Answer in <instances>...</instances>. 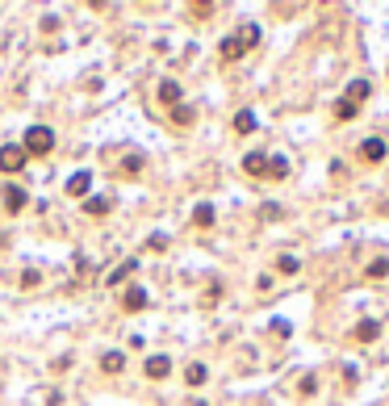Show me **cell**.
I'll use <instances>...</instances> for the list:
<instances>
[{"label":"cell","instance_id":"1","mask_svg":"<svg viewBox=\"0 0 389 406\" xmlns=\"http://www.w3.org/2000/svg\"><path fill=\"white\" fill-rule=\"evenodd\" d=\"M260 42V25L255 21H247L239 34H231V38H222V46H218V55H222V63H235V59H243L247 50Z\"/></svg>","mask_w":389,"mask_h":406},{"label":"cell","instance_id":"2","mask_svg":"<svg viewBox=\"0 0 389 406\" xmlns=\"http://www.w3.org/2000/svg\"><path fill=\"white\" fill-rule=\"evenodd\" d=\"M21 147H25V156H50L54 151V130L50 126H30Z\"/></svg>","mask_w":389,"mask_h":406},{"label":"cell","instance_id":"3","mask_svg":"<svg viewBox=\"0 0 389 406\" xmlns=\"http://www.w3.org/2000/svg\"><path fill=\"white\" fill-rule=\"evenodd\" d=\"M25 147H17V142H5L0 147V172H21L25 168Z\"/></svg>","mask_w":389,"mask_h":406},{"label":"cell","instance_id":"4","mask_svg":"<svg viewBox=\"0 0 389 406\" xmlns=\"http://www.w3.org/2000/svg\"><path fill=\"white\" fill-rule=\"evenodd\" d=\"M360 160H364V164H381V160H385V142H381V138H364V142H360Z\"/></svg>","mask_w":389,"mask_h":406},{"label":"cell","instance_id":"5","mask_svg":"<svg viewBox=\"0 0 389 406\" xmlns=\"http://www.w3.org/2000/svg\"><path fill=\"white\" fill-rule=\"evenodd\" d=\"M147 301H151V297H147V289H138V285H130V289L122 293V306H126L130 314H134V310H147Z\"/></svg>","mask_w":389,"mask_h":406},{"label":"cell","instance_id":"6","mask_svg":"<svg viewBox=\"0 0 389 406\" xmlns=\"http://www.w3.org/2000/svg\"><path fill=\"white\" fill-rule=\"evenodd\" d=\"M168 373H172V361L168 356H147V377L151 381H163Z\"/></svg>","mask_w":389,"mask_h":406},{"label":"cell","instance_id":"7","mask_svg":"<svg viewBox=\"0 0 389 406\" xmlns=\"http://www.w3.org/2000/svg\"><path fill=\"white\" fill-rule=\"evenodd\" d=\"M268 156H260V151H255V156H243V172L247 176H268Z\"/></svg>","mask_w":389,"mask_h":406},{"label":"cell","instance_id":"8","mask_svg":"<svg viewBox=\"0 0 389 406\" xmlns=\"http://www.w3.org/2000/svg\"><path fill=\"white\" fill-rule=\"evenodd\" d=\"M88 189H92V176H88V172H76V176L67 180V193H72V197H84V201H88Z\"/></svg>","mask_w":389,"mask_h":406},{"label":"cell","instance_id":"9","mask_svg":"<svg viewBox=\"0 0 389 406\" xmlns=\"http://www.w3.org/2000/svg\"><path fill=\"white\" fill-rule=\"evenodd\" d=\"M25 201H30L25 189H5V210H9V214H21V210H25Z\"/></svg>","mask_w":389,"mask_h":406},{"label":"cell","instance_id":"10","mask_svg":"<svg viewBox=\"0 0 389 406\" xmlns=\"http://www.w3.org/2000/svg\"><path fill=\"white\" fill-rule=\"evenodd\" d=\"M159 100L176 109V105H180V84H176V80H163V84H159Z\"/></svg>","mask_w":389,"mask_h":406},{"label":"cell","instance_id":"11","mask_svg":"<svg viewBox=\"0 0 389 406\" xmlns=\"http://www.w3.org/2000/svg\"><path fill=\"white\" fill-rule=\"evenodd\" d=\"M344 100H352V105H364V100H368V80H352L348 92H344Z\"/></svg>","mask_w":389,"mask_h":406},{"label":"cell","instance_id":"12","mask_svg":"<svg viewBox=\"0 0 389 406\" xmlns=\"http://www.w3.org/2000/svg\"><path fill=\"white\" fill-rule=\"evenodd\" d=\"M109 210H114V201H109V197H88V201H84V214H92V218H101V214H109Z\"/></svg>","mask_w":389,"mask_h":406},{"label":"cell","instance_id":"13","mask_svg":"<svg viewBox=\"0 0 389 406\" xmlns=\"http://www.w3.org/2000/svg\"><path fill=\"white\" fill-rule=\"evenodd\" d=\"M101 369H105V373H122V369H126V356H122V352H105V356H101Z\"/></svg>","mask_w":389,"mask_h":406},{"label":"cell","instance_id":"14","mask_svg":"<svg viewBox=\"0 0 389 406\" xmlns=\"http://www.w3.org/2000/svg\"><path fill=\"white\" fill-rule=\"evenodd\" d=\"M255 126H260V122H255L251 109H239V114H235V130H239V134H251Z\"/></svg>","mask_w":389,"mask_h":406},{"label":"cell","instance_id":"15","mask_svg":"<svg viewBox=\"0 0 389 406\" xmlns=\"http://www.w3.org/2000/svg\"><path fill=\"white\" fill-rule=\"evenodd\" d=\"M268 176H272V180H285V176H289V160H285V156H272Z\"/></svg>","mask_w":389,"mask_h":406},{"label":"cell","instance_id":"16","mask_svg":"<svg viewBox=\"0 0 389 406\" xmlns=\"http://www.w3.org/2000/svg\"><path fill=\"white\" fill-rule=\"evenodd\" d=\"M377 335H381V323H372V319H368V323H360V327H356V339H360V343H372V339H377Z\"/></svg>","mask_w":389,"mask_h":406},{"label":"cell","instance_id":"17","mask_svg":"<svg viewBox=\"0 0 389 406\" xmlns=\"http://www.w3.org/2000/svg\"><path fill=\"white\" fill-rule=\"evenodd\" d=\"M134 268H138V260H126L122 268H114V273H109V285H122V281H126V277H130Z\"/></svg>","mask_w":389,"mask_h":406},{"label":"cell","instance_id":"18","mask_svg":"<svg viewBox=\"0 0 389 406\" xmlns=\"http://www.w3.org/2000/svg\"><path fill=\"white\" fill-rule=\"evenodd\" d=\"M193 222H197L201 231H205V226H213V206H197V210H193Z\"/></svg>","mask_w":389,"mask_h":406},{"label":"cell","instance_id":"19","mask_svg":"<svg viewBox=\"0 0 389 406\" xmlns=\"http://www.w3.org/2000/svg\"><path fill=\"white\" fill-rule=\"evenodd\" d=\"M356 114H360V105H352V100H339V105H335V118L339 122H352Z\"/></svg>","mask_w":389,"mask_h":406},{"label":"cell","instance_id":"20","mask_svg":"<svg viewBox=\"0 0 389 406\" xmlns=\"http://www.w3.org/2000/svg\"><path fill=\"white\" fill-rule=\"evenodd\" d=\"M193 118H197V114H193L189 105H176V109H172V122H176V126H193Z\"/></svg>","mask_w":389,"mask_h":406},{"label":"cell","instance_id":"21","mask_svg":"<svg viewBox=\"0 0 389 406\" xmlns=\"http://www.w3.org/2000/svg\"><path fill=\"white\" fill-rule=\"evenodd\" d=\"M38 285H42V273L38 268H25L21 273V289H38Z\"/></svg>","mask_w":389,"mask_h":406},{"label":"cell","instance_id":"22","mask_svg":"<svg viewBox=\"0 0 389 406\" xmlns=\"http://www.w3.org/2000/svg\"><path fill=\"white\" fill-rule=\"evenodd\" d=\"M185 381H189V385H201V381H205V365H189V369H185Z\"/></svg>","mask_w":389,"mask_h":406},{"label":"cell","instance_id":"23","mask_svg":"<svg viewBox=\"0 0 389 406\" xmlns=\"http://www.w3.org/2000/svg\"><path fill=\"white\" fill-rule=\"evenodd\" d=\"M276 268H281V273H297L302 260H297V256H281V260H276Z\"/></svg>","mask_w":389,"mask_h":406},{"label":"cell","instance_id":"24","mask_svg":"<svg viewBox=\"0 0 389 406\" xmlns=\"http://www.w3.org/2000/svg\"><path fill=\"white\" fill-rule=\"evenodd\" d=\"M143 164H147L143 156H130V160L122 164V172H126V176H134V172H143Z\"/></svg>","mask_w":389,"mask_h":406},{"label":"cell","instance_id":"25","mask_svg":"<svg viewBox=\"0 0 389 406\" xmlns=\"http://www.w3.org/2000/svg\"><path fill=\"white\" fill-rule=\"evenodd\" d=\"M385 273H389V260H385V256H381V260H372V264H368V277H385Z\"/></svg>","mask_w":389,"mask_h":406}]
</instances>
